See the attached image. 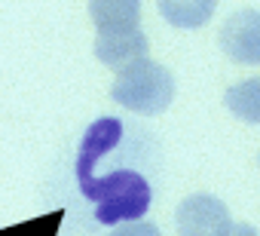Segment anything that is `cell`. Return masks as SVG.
I'll list each match as a JSON object with an SVG mask.
<instances>
[{
    "label": "cell",
    "instance_id": "obj_1",
    "mask_svg": "<svg viewBox=\"0 0 260 236\" xmlns=\"http://www.w3.org/2000/svg\"><path fill=\"white\" fill-rule=\"evenodd\" d=\"M89 19L98 31L95 58L113 71H122L147 58V34L141 31V4L138 0H92Z\"/></svg>",
    "mask_w": 260,
    "mask_h": 236
},
{
    "label": "cell",
    "instance_id": "obj_2",
    "mask_svg": "<svg viewBox=\"0 0 260 236\" xmlns=\"http://www.w3.org/2000/svg\"><path fill=\"white\" fill-rule=\"evenodd\" d=\"M86 199L95 202V221L104 227H119L128 221H141L153 202L150 181L135 169H113L107 175H92L80 181Z\"/></svg>",
    "mask_w": 260,
    "mask_h": 236
},
{
    "label": "cell",
    "instance_id": "obj_3",
    "mask_svg": "<svg viewBox=\"0 0 260 236\" xmlns=\"http://www.w3.org/2000/svg\"><path fill=\"white\" fill-rule=\"evenodd\" d=\"M110 98L125 110H135L141 116H156L175 101V77L153 58H141L116 71L110 86Z\"/></svg>",
    "mask_w": 260,
    "mask_h": 236
},
{
    "label": "cell",
    "instance_id": "obj_4",
    "mask_svg": "<svg viewBox=\"0 0 260 236\" xmlns=\"http://www.w3.org/2000/svg\"><path fill=\"white\" fill-rule=\"evenodd\" d=\"M178 236H226L233 230L230 209L211 193L184 196L175 212Z\"/></svg>",
    "mask_w": 260,
    "mask_h": 236
},
{
    "label": "cell",
    "instance_id": "obj_5",
    "mask_svg": "<svg viewBox=\"0 0 260 236\" xmlns=\"http://www.w3.org/2000/svg\"><path fill=\"white\" fill-rule=\"evenodd\" d=\"M220 46L233 62L242 65H257L260 62V22H257V10H245V13H233L220 31Z\"/></svg>",
    "mask_w": 260,
    "mask_h": 236
},
{
    "label": "cell",
    "instance_id": "obj_6",
    "mask_svg": "<svg viewBox=\"0 0 260 236\" xmlns=\"http://www.w3.org/2000/svg\"><path fill=\"white\" fill-rule=\"evenodd\" d=\"M122 138V123L116 116H101L95 120L83 141H80V154H77V181H86L89 175H95V166L101 163L104 154H110Z\"/></svg>",
    "mask_w": 260,
    "mask_h": 236
},
{
    "label": "cell",
    "instance_id": "obj_7",
    "mask_svg": "<svg viewBox=\"0 0 260 236\" xmlns=\"http://www.w3.org/2000/svg\"><path fill=\"white\" fill-rule=\"evenodd\" d=\"M214 0H162L159 16L175 28H199L214 16Z\"/></svg>",
    "mask_w": 260,
    "mask_h": 236
},
{
    "label": "cell",
    "instance_id": "obj_8",
    "mask_svg": "<svg viewBox=\"0 0 260 236\" xmlns=\"http://www.w3.org/2000/svg\"><path fill=\"white\" fill-rule=\"evenodd\" d=\"M226 107L245 123H257L260 120V80H242L236 86H230L226 92Z\"/></svg>",
    "mask_w": 260,
    "mask_h": 236
},
{
    "label": "cell",
    "instance_id": "obj_9",
    "mask_svg": "<svg viewBox=\"0 0 260 236\" xmlns=\"http://www.w3.org/2000/svg\"><path fill=\"white\" fill-rule=\"evenodd\" d=\"M61 221H64V209H55L40 218H28V221L10 224V227H0V236H58Z\"/></svg>",
    "mask_w": 260,
    "mask_h": 236
},
{
    "label": "cell",
    "instance_id": "obj_10",
    "mask_svg": "<svg viewBox=\"0 0 260 236\" xmlns=\"http://www.w3.org/2000/svg\"><path fill=\"white\" fill-rule=\"evenodd\" d=\"M110 236H162L159 233V227L156 224H150V221H128V224H119V227H113L110 230Z\"/></svg>",
    "mask_w": 260,
    "mask_h": 236
},
{
    "label": "cell",
    "instance_id": "obj_11",
    "mask_svg": "<svg viewBox=\"0 0 260 236\" xmlns=\"http://www.w3.org/2000/svg\"><path fill=\"white\" fill-rule=\"evenodd\" d=\"M226 236H257V227L254 224H236Z\"/></svg>",
    "mask_w": 260,
    "mask_h": 236
}]
</instances>
